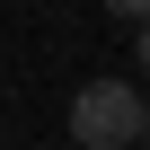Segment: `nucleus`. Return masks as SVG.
I'll list each match as a JSON object with an SVG mask.
<instances>
[{
    "label": "nucleus",
    "mask_w": 150,
    "mask_h": 150,
    "mask_svg": "<svg viewBox=\"0 0 150 150\" xmlns=\"http://www.w3.org/2000/svg\"><path fill=\"white\" fill-rule=\"evenodd\" d=\"M71 141L80 150H132V141H150V97L124 88V80H88L71 97Z\"/></svg>",
    "instance_id": "nucleus-1"
},
{
    "label": "nucleus",
    "mask_w": 150,
    "mask_h": 150,
    "mask_svg": "<svg viewBox=\"0 0 150 150\" xmlns=\"http://www.w3.org/2000/svg\"><path fill=\"white\" fill-rule=\"evenodd\" d=\"M141 71H150V27H141Z\"/></svg>",
    "instance_id": "nucleus-2"
}]
</instances>
